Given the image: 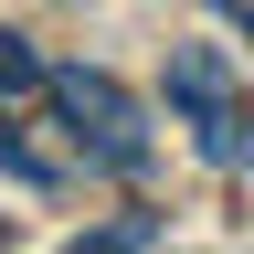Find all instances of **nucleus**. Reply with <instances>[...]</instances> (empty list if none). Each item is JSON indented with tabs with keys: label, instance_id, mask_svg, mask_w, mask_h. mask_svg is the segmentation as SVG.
Masks as SVG:
<instances>
[{
	"label": "nucleus",
	"instance_id": "1",
	"mask_svg": "<svg viewBox=\"0 0 254 254\" xmlns=\"http://www.w3.org/2000/svg\"><path fill=\"white\" fill-rule=\"evenodd\" d=\"M43 95H53L64 138H74L95 170H117V180H138V170H148V106L106 74V64H53V74H43Z\"/></svg>",
	"mask_w": 254,
	"mask_h": 254
},
{
	"label": "nucleus",
	"instance_id": "4",
	"mask_svg": "<svg viewBox=\"0 0 254 254\" xmlns=\"http://www.w3.org/2000/svg\"><path fill=\"white\" fill-rule=\"evenodd\" d=\"M159 233H170V222H159V212H117V222H95V254H127V244H159Z\"/></svg>",
	"mask_w": 254,
	"mask_h": 254
},
{
	"label": "nucleus",
	"instance_id": "2",
	"mask_svg": "<svg viewBox=\"0 0 254 254\" xmlns=\"http://www.w3.org/2000/svg\"><path fill=\"white\" fill-rule=\"evenodd\" d=\"M170 106L201 127V159H212V170H244V117H233L222 53H170Z\"/></svg>",
	"mask_w": 254,
	"mask_h": 254
},
{
	"label": "nucleus",
	"instance_id": "6",
	"mask_svg": "<svg viewBox=\"0 0 254 254\" xmlns=\"http://www.w3.org/2000/svg\"><path fill=\"white\" fill-rule=\"evenodd\" d=\"M244 43H254V11H244Z\"/></svg>",
	"mask_w": 254,
	"mask_h": 254
},
{
	"label": "nucleus",
	"instance_id": "5",
	"mask_svg": "<svg viewBox=\"0 0 254 254\" xmlns=\"http://www.w3.org/2000/svg\"><path fill=\"white\" fill-rule=\"evenodd\" d=\"M0 180H21V190H53V159H32L11 127H0Z\"/></svg>",
	"mask_w": 254,
	"mask_h": 254
},
{
	"label": "nucleus",
	"instance_id": "3",
	"mask_svg": "<svg viewBox=\"0 0 254 254\" xmlns=\"http://www.w3.org/2000/svg\"><path fill=\"white\" fill-rule=\"evenodd\" d=\"M43 74H53V64L32 53V43H21L11 21H0V106H11V95H43Z\"/></svg>",
	"mask_w": 254,
	"mask_h": 254
}]
</instances>
